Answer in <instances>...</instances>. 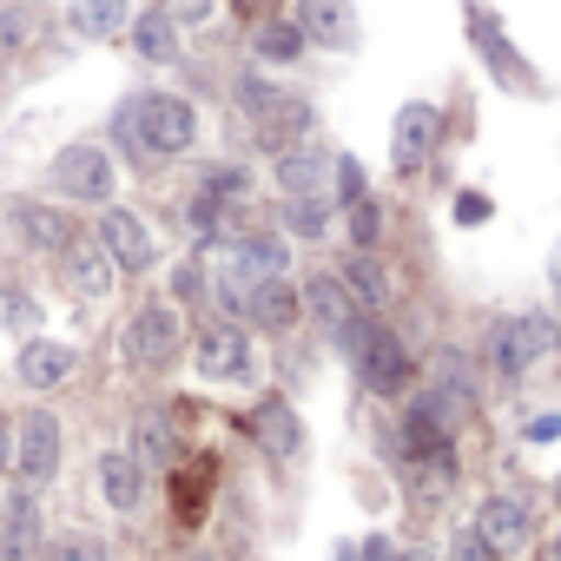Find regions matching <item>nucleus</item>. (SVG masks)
Wrapping results in <instances>:
<instances>
[{
    "label": "nucleus",
    "mask_w": 561,
    "mask_h": 561,
    "mask_svg": "<svg viewBox=\"0 0 561 561\" xmlns=\"http://www.w3.org/2000/svg\"><path fill=\"white\" fill-rule=\"evenodd\" d=\"M113 133L139 152V159H172L198 139V113L179 93H139L113 113Z\"/></svg>",
    "instance_id": "1"
},
{
    "label": "nucleus",
    "mask_w": 561,
    "mask_h": 561,
    "mask_svg": "<svg viewBox=\"0 0 561 561\" xmlns=\"http://www.w3.org/2000/svg\"><path fill=\"white\" fill-rule=\"evenodd\" d=\"M554 344H561V331H554L548 318H502V324L489 331V370H495L502 383H515V377H528Z\"/></svg>",
    "instance_id": "2"
},
{
    "label": "nucleus",
    "mask_w": 561,
    "mask_h": 561,
    "mask_svg": "<svg viewBox=\"0 0 561 561\" xmlns=\"http://www.w3.org/2000/svg\"><path fill=\"white\" fill-rule=\"evenodd\" d=\"M305 305H311V318H318L344 351H357V344H364V331H370V324H364V305L344 291V277H331V271L305 277Z\"/></svg>",
    "instance_id": "3"
},
{
    "label": "nucleus",
    "mask_w": 561,
    "mask_h": 561,
    "mask_svg": "<svg viewBox=\"0 0 561 561\" xmlns=\"http://www.w3.org/2000/svg\"><path fill=\"white\" fill-rule=\"evenodd\" d=\"M113 152H100V146H67L60 159H54V185H60V198H80V205H106L113 198Z\"/></svg>",
    "instance_id": "4"
},
{
    "label": "nucleus",
    "mask_w": 561,
    "mask_h": 561,
    "mask_svg": "<svg viewBox=\"0 0 561 561\" xmlns=\"http://www.w3.org/2000/svg\"><path fill=\"white\" fill-rule=\"evenodd\" d=\"M179 305H165V298H152V305H139V318H133V331H126V351H133V364H146V370H165L172 357H179Z\"/></svg>",
    "instance_id": "5"
},
{
    "label": "nucleus",
    "mask_w": 561,
    "mask_h": 561,
    "mask_svg": "<svg viewBox=\"0 0 561 561\" xmlns=\"http://www.w3.org/2000/svg\"><path fill=\"white\" fill-rule=\"evenodd\" d=\"M357 364H364V383L377 390V397H403L410 383H416V364H410V351L383 331V324H370L364 331V344H357Z\"/></svg>",
    "instance_id": "6"
},
{
    "label": "nucleus",
    "mask_w": 561,
    "mask_h": 561,
    "mask_svg": "<svg viewBox=\"0 0 561 561\" xmlns=\"http://www.w3.org/2000/svg\"><path fill=\"white\" fill-rule=\"evenodd\" d=\"M14 469L27 482H54V469H60V423L47 410H27L14 423Z\"/></svg>",
    "instance_id": "7"
},
{
    "label": "nucleus",
    "mask_w": 561,
    "mask_h": 561,
    "mask_svg": "<svg viewBox=\"0 0 561 561\" xmlns=\"http://www.w3.org/2000/svg\"><path fill=\"white\" fill-rule=\"evenodd\" d=\"M93 238H100V251H106L119 271H152V257H159V244H152L146 218H139V211H119V205L100 218V231H93Z\"/></svg>",
    "instance_id": "8"
},
{
    "label": "nucleus",
    "mask_w": 561,
    "mask_h": 561,
    "mask_svg": "<svg viewBox=\"0 0 561 561\" xmlns=\"http://www.w3.org/2000/svg\"><path fill=\"white\" fill-rule=\"evenodd\" d=\"M495 554H515V548H528L535 541V515L515 502V495H489L482 508H476V522H469Z\"/></svg>",
    "instance_id": "9"
},
{
    "label": "nucleus",
    "mask_w": 561,
    "mask_h": 561,
    "mask_svg": "<svg viewBox=\"0 0 561 561\" xmlns=\"http://www.w3.org/2000/svg\"><path fill=\"white\" fill-rule=\"evenodd\" d=\"M436 133H443V113L436 106H403L397 113V146H390V159H397V172H423L430 165V152H436Z\"/></svg>",
    "instance_id": "10"
},
{
    "label": "nucleus",
    "mask_w": 561,
    "mask_h": 561,
    "mask_svg": "<svg viewBox=\"0 0 561 561\" xmlns=\"http://www.w3.org/2000/svg\"><path fill=\"white\" fill-rule=\"evenodd\" d=\"M198 377L205 383H231V377H244L251 370V344H244V331H231V324H211V331H198Z\"/></svg>",
    "instance_id": "11"
},
{
    "label": "nucleus",
    "mask_w": 561,
    "mask_h": 561,
    "mask_svg": "<svg viewBox=\"0 0 561 561\" xmlns=\"http://www.w3.org/2000/svg\"><path fill=\"white\" fill-rule=\"evenodd\" d=\"M60 271L73 277V291H87V298H106L119 285V264L100 251V238H67L60 244Z\"/></svg>",
    "instance_id": "12"
},
{
    "label": "nucleus",
    "mask_w": 561,
    "mask_h": 561,
    "mask_svg": "<svg viewBox=\"0 0 561 561\" xmlns=\"http://www.w3.org/2000/svg\"><path fill=\"white\" fill-rule=\"evenodd\" d=\"M298 34L305 41H324V47H351L357 41L351 0H298Z\"/></svg>",
    "instance_id": "13"
},
{
    "label": "nucleus",
    "mask_w": 561,
    "mask_h": 561,
    "mask_svg": "<svg viewBox=\"0 0 561 561\" xmlns=\"http://www.w3.org/2000/svg\"><path fill=\"white\" fill-rule=\"evenodd\" d=\"M73 364H80V357H73L67 344H54V337H27L14 370H21V383H27V390H54V383H67V377H73Z\"/></svg>",
    "instance_id": "14"
},
{
    "label": "nucleus",
    "mask_w": 561,
    "mask_h": 561,
    "mask_svg": "<svg viewBox=\"0 0 561 561\" xmlns=\"http://www.w3.org/2000/svg\"><path fill=\"white\" fill-rule=\"evenodd\" d=\"M100 495H106V508L133 515V508L146 502V469H139V456L106 449V456H100Z\"/></svg>",
    "instance_id": "15"
},
{
    "label": "nucleus",
    "mask_w": 561,
    "mask_h": 561,
    "mask_svg": "<svg viewBox=\"0 0 561 561\" xmlns=\"http://www.w3.org/2000/svg\"><path fill=\"white\" fill-rule=\"evenodd\" d=\"M271 179L285 185L291 198H324V179H331V159L318 152V146H291V152H277V165H271Z\"/></svg>",
    "instance_id": "16"
},
{
    "label": "nucleus",
    "mask_w": 561,
    "mask_h": 561,
    "mask_svg": "<svg viewBox=\"0 0 561 561\" xmlns=\"http://www.w3.org/2000/svg\"><path fill=\"white\" fill-rule=\"evenodd\" d=\"M257 133H264V146H271V152H291V146L311 133V100H298V93H277V100L257 113Z\"/></svg>",
    "instance_id": "17"
},
{
    "label": "nucleus",
    "mask_w": 561,
    "mask_h": 561,
    "mask_svg": "<svg viewBox=\"0 0 561 561\" xmlns=\"http://www.w3.org/2000/svg\"><path fill=\"white\" fill-rule=\"evenodd\" d=\"M251 430H257V443H264L271 456H298V449H305V423H298V410H291L285 397L257 403V410H251Z\"/></svg>",
    "instance_id": "18"
},
{
    "label": "nucleus",
    "mask_w": 561,
    "mask_h": 561,
    "mask_svg": "<svg viewBox=\"0 0 561 561\" xmlns=\"http://www.w3.org/2000/svg\"><path fill=\"white\" fill-rule=\"evenodd\" d=\"M41 541V508L34 495H8L0 502V561H27Z\"/></svg>",
    "instance_id": "19"
},
{
    "label": "nucleus",
    "mask_w": 561,
    "mask_h": 561,
    "mask_svg": "<svg viewBox=\"0 0 561 561\" xmlns=\"http://www.w3.org/2000/svg\"><path fill=\"white\" fill-rule=\"evenodd\" d=\"M231 244H238V264H244L251 285H264V277H285V271H291V244L277 238V231H244V238H231Z\"/></svg>",
    "instance_id": "20"
},
{
    "label": "nucleus",
    "mask_w": 561,
    "mask_h": 561,
    "mask_svg": "<svg viewBox=\"0 0 561 561\" xmlns=\"http://www.w3.org/2000/svg\"><path fill=\"white\" fill-rule=\"evenodd\" d=\"M403 449L410 456H430V449H449V410L436 397H416L410 416H403Z\"/></svg>",
    "instance_id": "21"
},
{
    "label": "nucleus",
    "mask_w": 561,
    "mask_h": 561,
    "mask_svg": "<svg viewBox=\"0 0 561 561\" xmlns=\"http://www.w3.org/2000/svg\"><path fill=\"white\" fill-rule=\"evenodd\" d=\"M244 311H251L264 331H291V324H298V291L285 285V277H264V285L244 291Z\"/></svg>",
    "instance_id": "22"
},
{
    "label": "nucleus",
    "mask_w": 561,
    "mask_h": 561,
    "mask_svg": "<svg viewBox=\"0 0 561 561\" xmlns=\"http://www.w3.org/2000/svg\"><path fill=\"white\" fill-rule=\"evenodd\" d=\"M133 47H139V60H152V67H165V60L179 54V21H172L165 8H152V14H139V21H133Z\"/></svg>",
    "instance_id": "23"
},
{
    "label": "nucleus",
    "mask_w": 561,
    "mask_h": 561,
    "mask_svg": "<svg viewBox=\"0 0 561 561\" xmlns=\"http://www.w3.org/2000/svg\"><path fill=\"white\" fill-rule=\"evenodd\" d=\"M476 47L489 54V67H495V80H502V87H515V93H528V87H535V80H528V67H522V54L502 41V27H495V21H476Z\"/></svg>",
    "instance_id": "24"
},
{
    "label": "nucleus",
    "mask_w": 561,
    "mask_h": 561,
    "mask_svg": "<svg viewBox=\"0 0 561 561\" xmlns=\"http://www.w3.org/2000/svg\"><path fill=\"white\" fill-rule=\"evenodd\" d=\"M73 27L93 34V41H113V34L133 27V8L126 0H73Z\"/></svg>",
    "instance_id": "25"
},
{
    "label": "nucleus",
    "mask_w": 561,
    "mask_h": 561,
    "mask_svg": "<svg viewBox=\"0 0 561 561\" xmlns=\"http://www.w3.org/2000/svg\"><path fill=\"white\" fill-rule=\"evenodd\" d=\"M14 225H21V238H27L34 251H60V244L73 238V225H67L54 205H21V211H14Z\"/></svg>",
    "instance_id": "26"
},
{
    "label": "nucleus",
    "mask_w": 561,
    "mask_h": 561,
    "mask_svg": "<svg viewBox=\"0 0 561 561\" xmlns=\"http://www.w3.org/2000/svg\"><path fill=\"white\" fill-rule=\"evenodd\" d=\"M344 291H351V298H357L364 311H377V305L390 298V277H383V264H377L370 251H357V257L344 264Z\"/></svg>",
    "instance_id": "27"
},
{
    "label": "nucleus",
    "mask_w": 561,
    "mask_h": 561,
    "mask_svg": "<svg viewBox=\"0 0 561 561\" xmlns=\"http://www.w3.org/2000/svg\"><path fill=\"white\" fill-rule=\"evenodd\" d=\"M27 561H113V554L100 535H47V541H34Z\"/></svg>",
    "instance_id": "28"
},
{
    "label": "nucleus",
    "mask_w": 561,
    "mask_h": 561,
    "mask_svg": "<svg viewBox=\"0 0 561 561\" xmlns=\"http://www.w3.org/2000/svg\"><path fill=\"white\" fill-rule=\"evenodd\" d=\"M410 482H416L423 495H449V489H456V456H449V449L410 456Z\"/></svg>",
    "instance_id": "29"
},
{
    "label": "nucleus",
    "mask_w": 561,
    "mask_h": 561,
    "mask_svg": "<svg viewBox=\"0 0 561 561\" xmlns=\"http://www.w3.org/2000/svg\"><path fill=\"white\" fill-rule=\"evenodd\" d=\"M311 41L298 34V21H264L257 27V60H298Z\"/></svg>",
    "instance_id": "30"
},
{
    "label": "nucleus",
    "mask_w": 561,
    "mask_h": 561,
    "mask_svg": "<svg viewBox=\"0 0 561 561\" xmlns=\"http://www.w3.org/2000/svg\"><path fill=\"white\" fill-rule=\"evenodd\" d=\"M344 225H351V244H357V251H377V238H383V211H377L370 192L344 205Z\"/></svg>",
    "instance_id": "31"
},
{
    "label": "nucleus",
    "mask_w": 561,
    "mask_h": 561,
    "mask_svg": "<svg viewBox=\"0 0 561 561\" xmlns=\"http://www.w3.org/2000/svg\"><path fill=\"white\" fill-rule=\"evenodd\" d=\"M139 469H159L165 456H172V430H165V416L159 410H139Z\"/></svg>",
    "instance_id": "32"
},
{
    "label": "nucleus",
    "mask_w": 561,
    "mask_h": 561,
    "mask_svg": "<svg viewBox=\"0 0 561 561\" xmlns=\"http://www.w3.org/2000/svg\"><path fill=\"white\" fill-rule=\"evenodd\" d=\"M285 225H291L298 238H324V231H331V205H324V198H285Z\"/></svg>",
    "instance_id": "33"
},
{
    "label": "nucleus",
    "mask_w": 561,
    "mask_h": 561,
    "mask_svg": "<svg viewBox=\"0 0 561 561\" xmlns=\"http://www.w3.org/2000/svg\"><path fill=\"white\" fill-rule=\"evenodd\" d=\"M198 192H211V198H218V205H238V198H244V192H251V179H244V172H238V165H211V172H205V185H198Z\"/></svg>",
    "instance_id": "34"
},
{
    "label": "nucleus",
    "mask_w": 561,
    "mask_h": 561,
    "mask_svg": "<svg viewBox=\"0 0 561 561\" xmlns=\"http://www.w3.org/2000/svg\"><path fill=\"white\" fill-rule=\"evenodd\" d=\"M0 324H14V331H34V324H41L34 298H27V291H0Z\"/></svg>",
    "instance_id": "35"
},
{
    "label": "nucleus",
    "mask_w": 561,
    "mask_h": 561,
    "mask_svg": "<svg viewBox=\"0 0 561 561\" xmlns=\"http://www.w3.org/2000/svg\"><path fill=\"white\" fill-rule=\"evenodd\" d=\"M331 179H337V198H344V205L370 192V185H364V165H357V159H331Z\"/></svg>",
    "instance_id": "36"
},
{
    "label": "nucleus",
    "mask_w": 561,
    "mask_h": 561,
    "mask_svg": "<svg viewBox=\"0 0 561 561\" xmlns=\"http://www.w3.org/2000/svg\"><path fill=\"white\" fill-rule=\"evenodd\" d=\"M449 561H495V548H489L476 528H462V535L449 541Z\"/></svg>",
    "instance_id": "37"
},
{
    "label": "nucleus",
    "mask_w": 561,
    "mask_h": 561,
    "mask_svg": "<svg viewBox=\"0 0 561 561\" xmlns=\"http://www.w3.org/2000/svg\"><path fill=\"white\" fill-rule=\"evenodd\" d=\"M165 14L179 27H198V21H211V0H165Z\"/></svg>",
    "instance_id": "38"
},
{
    "label": "nucleus",
    "mask_w": 561,
    "mask_h": 561,
    "mask_svg": "<svg viewBox=\"0 0 561 561\" xmlns=\"http://www.w3.org/2000/svg\"><path fill=\"white\" fill-rule=\"evenodd\" d=\"M21 41H27V21H21L14 8H0V54H14Z\"/></svg>",
    "instance_id": "39"
},
{
    "label": "nucleus",
    "mask_w": 561,
    "mask_h": 561,
    "mask_svg": "<svg viewBox=\"0 0 561 561\" xmlns=\"http://www.w3.org/2000/svg\"><path fill=\"white\" fill-rule=\"evenodd\" d=\"M456 218H462V225H482V218H489V198L462 192V198H456Z\"/></svg>",
    "instance_id": "40"
},
{
    "label": "nucleus",
    "mask_w": 561,
    "mask_h": 561,
    "mask_svg": "<svg viewBox=\"0 0 561 561\" xmlns=\"http://www.w3.org/2000/svg\"><path fill=\"white\" fill-rule=\"evenodd\" d=\"M554 436H561V416H554V410H548V416H535V423H528V443H554Z\"/></svg>",
    "instance_id": "41"
},
{
    "label": "nucleus",
    "mask_w": 561,
    "mask_h": 561,
    "mask_svg": "<svg viewBox=\"0 0 561 561\" xmlns=\"http://www.w3.org/2000/svg\"><path fill=\"white\" fill-rule=\"evenodd\" d=\"M364 561H403V554H397L390 535H370V541H364Z\"/></svg>",
    "instance_id": "42"
},
{
    "label": "nucleus",
    "mask_w": 561,
    "mask_h": 561,
    "mask_svg": "<svg viewBox=\"0 0 561 561\" xmlns=\"http://www.w3.org/2000/svg\"><path fill=\"white\" fill-rule=\"evenodd\" d=\"M172 291H179V298H198V264H179V277H172Z\"/></svg>",
    "instance_id": "43"
},
{
    "label": "nucleus",
    "mask_w": 561,
    "mask_h": 561,
    "mask_svg": "<svg viewBox=\"0 0 561 561\" xmlns=\"http://www.w3.org/2000/svg\"><path fill=\"white\" fill-rule=\"evenodd\" d=\"M8 462H14V423L0 416V469H8Z\"/></svg>",
    "instance_id": "44"
},
{
    "label": "nucleus",
    "mask_w": 561,
    "mask_h": 561,
    "mask_svg": "<svg viewBox=\"0 0 561 561\" xmlns=\"http://www.w3.org/2000/svg\"><path fill=\"white\" fill-rule=\"evenodd\" d=\"M238 8H244V14H264V8H271V0H238Z\"/></svg>",
    "instance_id": "45"
},
{
    "label": "nucleus",
    "mask_w": 561,
    "mask_h": 561,
    "mask_svg": "<svg viewBox=\"0 0 561 561\" xmlns=\"http://www.w3.org/2000/svg\"><path fill=\"white\" fill-rule=\"evenodd\" d=\"M541 561H561V535H554V541H548V554H541Z\"/></svg>",
    "instance_id": "46"
},
{
    "label": "nucleus",
    "mask_w": 561,
    "mask_h": 561,
    "mask_svg": "<svg viewBox=\"0 0 561 561\" xmlns=\"http://www.w3.org/2000/svg\"><path fill=\"white\" fill-rule=\"evenodd\" d=\"M554 291H561V251H554Z\"/></svg>",
    "instance_id": "47"
},
{
    "label": "nucleus",
    "mask_w": 561,
    "mask_h": 561,
    "mask_svg": "<svg viewBox=\"0 0 561 561\" xmlns=\"http://www.w3.org/2000/svg\"><path fill=\"white\" fill-rule=\"evenodd\" d=\"M403 561H430V554H403Z\"/></svg>",
    "instance_id": "48"
},
{
    "label": "nucleus",
    "mask_w": 561,
    "mask_h": 561,
    "mask_svg": "<svg viewBox=\"0 0 561 561\" xmlns=\"http://www.w3.org/2000/svg\"><path fill=\"white\" fill-rule=\"evenodd\" d=\"M554 489H561V482H554Z\"/></svg>",
    "instance_id": "49"
}]
</instances>
